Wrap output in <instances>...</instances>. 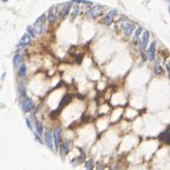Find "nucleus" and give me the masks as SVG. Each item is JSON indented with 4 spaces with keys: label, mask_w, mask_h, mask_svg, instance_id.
I'll return each mask as SVG.
<instances>
[{
    "label": "nucleus",
    "mask_w": 170,
    "mask_h": 170,
    "mask_svg": "<svg viewBox=\"0 0 170 170\" xmlns=\"http://www.w3.org/2000/svg\"><path fill=\"white\" fill-rule=\"evenodd\" d=\"M135 30V26L132 23H125L123 24V31H124V34L125 35H130Z\"/></svg>",
    "instance_id": "f8f14e48"
},
{
    "label": "nucleus",
    "mask_w": 170,
    "mask_h": 170,
    "mask_svg": "<svg viewBox=\"0 0 170 170\" xmlns=\"http://www.w3.org/2000/svg\"><path fill=\"white\" fill-rule=\"evenodd\" d=\"M158 138H160V141L164 142V143L170 144V131H169V130H167V131H163L162 134L158 136Z\"/></svg>",
    "instance_id": "ddd939ff"
},
{
    "label": "nucleus",
    "mask_w": 170,
    "mask_h": 170,
    "mask_svg": "<svg viewBox=\"0 0 170 170\" xmlns=\"http://www.w3.org/2000/svg\"><path fill=\"white\" fill-rule=\"evenodd\" d=\"M72 2H77V4H85V5H91V1H87V0H72Z\"/></svg>",
    "instance_id": "4be33fe9"
},
{
    "label": "nucleus",
    "mask_w": 170,
    "mask_h": 170,
    "mask_svg": "<svg viewBox=\"0 0 170 170\" xmlns=\"http://www.w3.org/2000/svg\"><path fill=\"white\" fill-rule=\"evenodd\" d=\"M116 13H117V11H116V9H111V11L105 15V18H104V21H103L104 25H106V26L111 25V23L113 21V17L116 15Z\"/></svg>",
    "instance_id": "423d86ee"
},
{
    "label": "nucleus",
    "mask_w": 170,
    "mask_h": 170,
    "mask_svg": "<svg viewBox=\"0 0 170 170\" xmlns=\"http://www.w3.org/2000/svg\"><path fill=\"white\" fill-rule=\"evenodd\" d=\"M169 1H170V0H169Z\"/></svg>",
    "instance_id": "c756f323"
},
{
    "label": "nucleus",
    "mask_w": 170,
    "mask_h": 170,
    "mask_svg": "<svg viewBox=\"0 0 170 170\" xmlns=\"http://www.w3.org/2000/svg\"><path fill=\"white\" fill-rule=\"evenodd\" d=\"M168 71H169V75H170V66H168Z\"/></svg>",
    "instance_id": "bb28decb"
},
{
    "label": "nucleus",
    "mask_w": 170,
    "mask_h": 170,
    "mask_svg": "<svg viewBox=\"0 0 170 170\" xmlns=\"http://www.w3.org/2000/svg\"><path fill=\"white\" fill-rule=\"evenodd\" d=\"M26 123H27V126H28V128H30V129H31V130H33V126H32V123H31V120H30V119H28V118H27V119H26Z\"/></svg>",
    "instance_id": "a878e982"
},
{
    "label": "nucleus",
    "mask_w": 170,
    "mask_h": 170,
    "mask_svg": "<svg viewBox=\"0 0 170 170\" xmlns=\"http://www.w3.org/2000/svg\"><path fill=\"white\" fill-rule=\"evenodd\" d=\"M162 72H163V71H162V68H161V66L160 65H156L155 66V73H156V75H162Z\"/></svg>",
    "instance_id": "b1692460"
},
{
    "label": "nucleus",
    "mask_w": 170,
    "mask_h": 170,
    "mask_svg": "<svg viewBox=\"0 0 170 170\" xmlns=\"http://www.w3.org/2000/svg\"><path fill=\"white\" fill-rule=\"evenodd\" d=\"M149 37H150V33L149 31H144L143 32V35L141 37V41H139V49L141 51H144L148 45V41H149Z\"/></svg>",
    "instance_id": "20e7f679"
},
{
    "label": "nucleus",
    "mask_w": 170,
    "mask_h": 170,
    "mask_svg": "<svg viewBox=\"0 0 170 170\" xmlns=\"http://www.w3.org/2000/svg\"><path fill=\"white\" fill-rule=\"evenodd\" d=\"M34 30H35V33H42L45 31V25H42V23H39V24H34Z\"/></svg>",
    "instance_id": "2eb2a0df"
},
{
    "label": "nucleus",
    "mask_w": 170,
    "mask_h": 170,
    "mask_svg": "<svg viewBox=\"0 0 170 170\" xmlns=\"http://www.w3.org/2000/svg\"><path fill=\"white\" fill-rule=\"evenodd\" d=\"M57 17H58V14H57L56 9H54L53 7H51V8L49 9V12H47V21H49L50 24L54 23V21L57 20Z\"/></svg>",
    "instance_id": "1a4fd4ad"
},
{
    "label": "nucleus",
    "mask_w": 170,
    "mask_h": 170,
    "mask_svg": "<svg viewBox=\"0 0 170 170\" xmlns=\"http://www.w3.org/2000/svg\"><path fill=\"white\" fill-rule=\"evenodd\" d=\"M19 76H20V77H25L26 76V66L25 65L20 66V68H19Z\"/></svg>",
    "instance_id": "aec40b11"
},
{
    "label": "nucleus",
    "mask_w": 170,
    "mask_h": 170,
    "mask_svg": "<svg viewBox=\"0 0 170 170\" xmlns=\"http://www.w3.org/2000/svg\"><path fill=\"white\" fill-rule=\"evenodd\" d=\"M68 148H70V142L68 141H64L63 143L60 144V155L63 156V157L68 152Z\"/></svg>",
    "instance_id": "4468645a"
},
{
    "label": "nucleus",
    "mask_w": 170,
    "mask_h": 170,
    "mask_svg": "<svg viewBox=\"0 0 170 170\" xmlns=\"http://www.w3.org/2000/svg\"><path fill=\"white\" fill-rule=\"evenodd\" d=\"M103 12H104V7L100 6V5H96V6H93L91 9H89L87 17H90V18H92V19H96V18H98L99 15H102Z\"/></svg>",
    "instance_id": "f257e3e1"
},
{
    "label": "nucleus",
    "mask_w": 170,
    "mask_h": 170,
    "mask_svg": "<svg viewBox=\"0 0 170 170\" xmlns=\"http://www.w3.org/2000/svg\"><path fill=\"white\" fill-rule=\"evenodd\" d=\"M27 33H28V34H30L32 38H34V37H35V32L33 31V28H32V27H30V26L27 27Z\"/></svg>",
    "instance_id": "5701e85b"
},
{
    "label": "nucleus",
    "mask_w": 170,
    "mask_h": 170,
    "mask_svg": "<svg viewBox=\"0 0 170 170\" xmlns=\"http://www.w3.org/2000/svg\"><path fill=\"white\" fill-rule=\"evenodd\" d=\"M70 100H71V96H64V98L61 99V102H60V105H59V109H57V110L54 111V112H52V113H53V115H52V117H54L56 115H58L59 111L63 110V108H64V106H65L66 104H67Z\"/></svg>",
    "instance_id": "6e6552de"
},
{
    "label": "nucleus",
    "mask_w": 170,
    "mask_h": 170,
    "mask_svg": "<svg viewBox=\"0 0 170 170\" xmlns=\"http://www.w3.org/2000/svg\"><path fill=\"white\" fill-rule=\"evenodd\" d=\"M45 144L47 145V148L50 150H53L54 149V138H53V134L49 130L45 131Z\"/></svg>",
    "instance_id": "7ed1b4c3"
},
{
    "label": "nucleus",
    "mask_w": 170,
    "mask_h": 170,
    "mask_svg": "<svg viewBox=\"0 0 170 170\" xmlns=\"http://www.w3.org/2000/svg\"><path fill=\"white\" fill-rule=\"evenodd\" d=\"M92 167H93V164H92V162L85 163V168H86V169H92Z\"/></svg>",
    "instance_id": "393cba45"
},
{
    "label": "nucleus",
    "mask_w": 170,
    "mask_h": 170,
    "mask_svg": "<svg viewBox=\"0 0 170 170\" xmlns=\"http://www.w3.org/2000/svg\"><path fill=\"white\" fill-rule=\"evenodd\" d=\"M35 129H37V134L38 135H41L42 134V124L40 120H35Z\"/></svg>",
    "instance_id": "f3484780"
},
{
    "label": "nucleus",
    "mask_w": 170,
    "mask_h": 170,
    "mask_svg": "<svg viewBox=\"0 0 170 170\" xmlns=\"http://www.w3.org/2000/svg\"><path fill=\"white\" fill-rule=\"evenodd\" d=\"M31 38H32V37H31L28 33L24 34L23 38L20 39V41H19V44H18V49H21V47H24V46H27V45H30Z\"/></svg>",
    "instance_id": "0eeeda50"
},
{
    "label": "nucleus",
    "mask_w": 170,
    "mask_h": 170,
    "mask_svg": "<svg viewBox=\"0 0 170 170\" xmlns=\"http://www.w3.org/2000/svg\"><path fill=\"white\" fill-rule=\"evenodd\" d=\"M169 12H170V7H169Z\"/></svg>",
    "instance_id": "c85d7f7f"
},
{
    "label": "nucleus",
    "mask_w": 170,
    "mask_h": 170,
    "mask_svg": "<svg viewBox=\"0 0 170 170\" xmlns=\"http://www.w3.org/2000/svg\"><path fill=\"white\" fill-rule=\"evenodd\" d=\"M70 5H71V2H63V4H59L58 6H57V11L60 13V15L63 17H66V14H67V12H68V8H70Z\"/></svg>",
    "instance_id": "39448f33"
},
{
    "label": "nucleus",
    "mask_w": 170,
    "mask_h": 170,
    "mask_svg": "<svg viewBox=\"0 0 170 170\" xmlns=\"http://www.w3.org/2000/svg\"><path fill=\"white\" fill-rule=\"evenodd\" d=\"M34 104H33V100L30 99L28 97H24L23 102H21V109H23L24 112H30L33 109Z\"/></svg>",
    "instance_id": "f03ea898"
},
{
    "label": "nucleus",
    "mask_w": 170,
    "mask_h": 170,
    "mask_svg": "<svg viewBox=\"0 0 170 170\" xmlns=\"http://www.w3.org/2000/svg\"><path fill=\"white\" fill-rule=\"evenodd\" d=\"M60 132H61V130H60V128H58V129H56L54 130V132H53V138H54V148L56 149H58V146H60Z\"/></svg>",
    "instance_id": "9d476101"
},
{
    "label": "nucleus",
    "mask_w": 170,
    "mask_h": 170,
    "mask_svg": "<svg viewBox=\"0 0 170 170\" xmlns=\"http://www.w3.org/2000/svg\"><path fill=\"white\" fill-rule=\"evenodd\" d=\"M78 14H79V7H78V6L77 7H73V8H72V14H71L72 19H75Z\"/></svg>",
    "instance_id": "412c9836"
},
{
    "label": "nucleus",
    "mask_w": 170,
    "mask_h": 170,
    "mask_svg": "<svg viewBox=\"0 0 170 170\" xmlns=\"http://www.w3.org/2000/svg\"><path fill=\"white\" fill-rule=\"evenodd\" d=\"M155 53H156V41H152L148 50V59L149 60H153V59H155Z\"/></svg>",
    "instance_id": "9b49d317"
},
{
    "label": "nucleus",
    "mask_w": 170,
    "mask_h": 170,
    "mask_svg": "<svg viewBox=\"0 0 170 170\" xmlns=\"http://www.w3.org/2000/svg\"><path fill=\"white\" fill-rule=\"evenodd\" d=\"M19 93H20L21 97H26V89H25V86H24V84L19 85Z\"/></svg>",
    "instance_id": "6ab92c4d"
},
{
    "label": "nucleus",
    "mask_w": 170,
    "mask_h": 170,
    "mask_svg": "<svg viewBox=\"0 0 170 170\" xmlns=\"http://www.w3.org/2000/svg\"><path fill=\"white\" fill-rule=\"evenodd\" d=\"M142 32H143V28H142V27H138V28H137L136 33H135V37H134V42H137L139 39H141V38H139V35H141Z\"/></svg>",
    "instance_id": "a211bd4d"
},
{
    "label": "nucleus",
    "mask_w": 170,
    "mask_h": 170,
    "mask_svg": "<svg viewBox=\"0 0 170 170\" xmlns=\"http://www.w3.org/2000/svg\"><path fill=\"white\" fill-rule=\"evenodd\" d=\"M2 1H4V2H6V1H8V0H2Z\"/></svg>",
    "instance_id": "cd10ccee"
},
{
    "label": "nucleus",
    "mask_w": 170,
    "mask_h": 170,
    "mask_svg": "<svg viewBox=\"0 0 170 170\" xmlns=\"http://www.w3.org/2000/svg\"><path fill=\"white\" fill-rule=\"evenodd\" d=\"M21 59H23V54H20V53L15 54V56H14V58H13V65L14 66H19V65H20Z\"/></svg>",
    "instance_id": "dca6fc26"
}]
</instances>
